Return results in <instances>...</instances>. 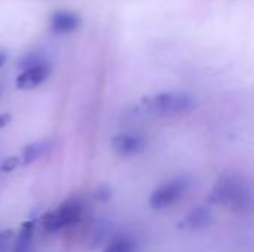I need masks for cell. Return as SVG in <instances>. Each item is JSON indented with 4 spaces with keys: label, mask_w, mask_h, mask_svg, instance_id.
<instances>
[{
    "label": "cell",
    "mask_w": 254,
    "mask_h": 252,
    "mask_svg": "<svg viewBox=\"0 0 254 252\" xmlns=\"http://www.w3.org/2000/svg\"><path fill=\"white\" fill-rule=\"evenodd\" d=\"M211 201L232 211L244 212L252 206V187L249 181L235 174L220 177L213 189Z\"/></svg>",
    "instance_id": "6da1fadb"
},
{
    "label": "cell",
    "mask_w": 254,
    "mask_h": 252,
    "mask_svg": "<svg viewBox=\"0 0 254 252\" xmlns=\"http://www.w3.org/2000/svg\"><path fill=\"white\" fill-rule=\"evenodd\" d=\"M141 105L149 114L156 117H179L192 113L198 101L186 92H161L143 98Z\"/></svg>",
    "instance_id": "7a4b0ae2"
},
{
    "label": "cell",
    "mask_w": 254,
    "mask_h": 252,
    "mask_svg": "<svg viewBox=\"0 0 254 252\" xmlns=\"http://www.w3.org/2000/svg\"><path fill=\"white\" fill-rule=\"evenodd\" d=\"M83 215V206L77 199H68L63 202L55 211L46 212L42 218V227L48 233H55L61 229L76 224Z\"/></svg>",
    "instance_id": "3957f363"
},
{
    "label": "cell",
    "mask_w": 254,
    "mask_h": 252,
    "mask_svg": "<svg viewBox=\"0 0 254 252\" xmlns=\"http://www.w3.org/2000/svg\"><path fill=\"white\" fill-rule=\"evenodd\" d=\"M189 186H190V181L186 177H179V178H174V180L162 184L152 193L150 206L153 209H165V208L174 205L186 193Z\"/></svg>",
    "instance_id": "277c9868"
},
{
    "label": "cell",
    "mask_w": 254,
    "mask_h": 252,
    "mask_svg": "<svg viewBox=\"0 0 254 252\" xmlns=\"http://www.w3.org/2000/svg\"><path fill=\"white\" fill-rule=\"evenodd\" d=\"M49 74H51V65L46 61H42L39 64L22 68L21 74L15 80V86L16 89L21 91L36 89L49 77Z\"/></svg>",
    "instance_id": "5b68a950"
},
{
    "label": "cell",
    "mask_w": 254,
    "mask_h": 252,
    "mask_svg": "<svg viewBox=\"0 0 254 252\" xmlns=\"http://www.w3.org/2000/svg\"><path fill=\"white\" fill-rule=\"evenodd\" d=\"M82 24L79 13L73 10H55L49 18V28L55 34H68L76 31Z\"/></svg>",
    "instance_id": "8992f818"
},
{
    "label": "cell",
    "mask_w": 254,
    "mask_h": 252,
    "mask_svg": "<svg viewBox=\"0 0 254 252\" xmlns=\"http://www.w3.org/2000/svg\"><path fill=\"white\" fill-rule=\"evenodd\" d=\"M112 147L119 156L128 157L141 153L146 147V141L137 134H119L112 140Z\"/></svg>",
    "instance_id": "52a82bcc"
},
{
    "label": "cell",
    "mask_w": 254,
    "mask_h": 252,
    "mask_svg": "<svg viewBox=\"0 0 254 252\" xmlns=\"http://www.w3.org/2000/svg\"><path fill=\"white\" fill-rule=\"evenodd\" d=\"M51 149H52L51 141L42 140V141L31 143V144H28L27 147H24L22 154H21V163H22L24 166L31 165L33 162H36V160H39L40 157L46 156V154L51 151Z\"/></svg>",
    "instance_id": "ba28073f"
},
{
    "label": "cell",
    "mask_w": 254,
    "mask_h": 252,
    "mask_svg": "<svg viewBox=\"0 0 254 252\" xmlns=\"http://www.w3.org/2000/svg\"><path fill=\"white\" fill-rule=\"evenodd\" d=\"M210 221H211V212L204 206H198L189 212V215L185 220V226L190 230H199L208 226Z\"/></svg>",
    "instance_id": "9c48e42d"
},
{
    "label": "cell",
    "mask_w": 254,
    "mask_h": 252,
    "mask_svg": "<svg viewBox=\"0 0 254 252\" xmlns=\"http://www.w3.org/2000/svg\"><path fill=\"white\" fill-rule=\"evenodd\" d=\"M34 232V221H25L21 227V232L16 238L13 252H30L31 241Z\"/></svg>",
    "instance_id": "30bf717a"
},
{
    "label": "cell",
    "mask_w": 254,
    "mask_h": 252,
    "mask_svg": "<svg viewBox=\"0 0 254 252\" xmlns=\"http://www.w3.org/2000/svg\"><path fill=\"white\" fill-rule=\"evenodd\" d=\"M135 244L129 236H116L112 239L103 252H134Z\"/></svg>",
    "instance_id": "8fae6325"
},
{
    "label": "cell",
    "mask_w": 254,
    "mask_h": 252,
    "mask_svg": "<svg viewBox=\"0 0 254 252\" xmlns=\"http://www.w3.org/2000/svg\"><path fill=\"white\" fill-rule=\"evenodd\" d=\"M42 61H43V59H42V56H40L39 53L31 52V53H27V55L21 59L19 67H21V68H25V67L34 65V64H39V62H42Z\"/></svg>",
    "instance_id": "7c38bea8"
},
{
    "label": "cell",
    "mask_w": 254,
    "mask_h": 252,
    "mask_svg": "<svg viewBox=\"0 0 254 252\" xmlns=\"http://www.w3.org/2000/svg\"><path fill=\"white\" fill-rule=\"evenodd\" d=\"M19 165V157L16 156H10L7 159H4L0 165V171L1 172H12L13 169H16V166Z\"/></svg>",
    "instance_id": "4fadbf2b"
},
{
    "label": "cell",
    "mask_w": 254,
    "mask_h": 252,
    "mask_svg": "<svg viewBox=\"0 0 254 252\" xmlns=\"http://www.w3.org/2000/svg\"><path fill=\"white\" fill-rule=\"evenodd\" d=\"M12 120V116L9 113H1L0 114V129H3L4 126H7Z\"/></svg>",
    "instance_id": "5bb4252c"
},
{
    "label": "cell",
    "mask_w": 254,
    "mask_h": 252,
    "mask_svg": "<svg viewBox=\"0 0 254 252\" xmlns=\"http://www.w3.org/2000/svg\"><path fill=\"white\" fill-rule=\"evenodd\" d=\"M109 198H110V192L107 189H104L98 193V199H101V201H107Z\"/></svg>",
    "instance_id": "9a60e30c"
},
{
    "label": "cell",
    "mask_w": 254,
    "mask_h": 252,
    "mask_svg": "<svg viewBox=\"0 0 254 252\" xmlns=\"http://www.w3.org/2000/svg\"><path fill=\"white\" fill-rule=\"evenodd\" d=\"M4 62H6V56L0 52V68H1V65H3Z\"/></svg>",
    "instance_id": "2e32d148"
}]
</instances>
